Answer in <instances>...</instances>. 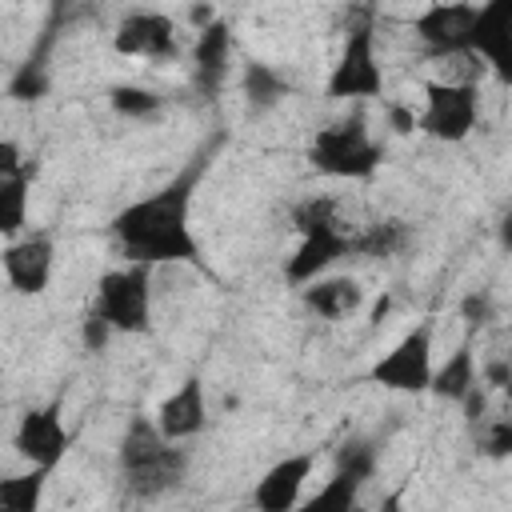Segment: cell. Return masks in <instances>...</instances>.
Instances as JSON below:
<instances>
[{
	"label": "cell",
	"instance_id": "7",
	"mask_svg": "<svg viewBox=\"0 0 512 512\" xmlns=\"http://www.w3.org/2000/svg\"><path fill=\"white\" fill-rule=\"evenodd\" d=\"M480 120V88L476 80H428L424 108L416 112V132L440 144H460L476 132Z\"/></svg>",
	"mask_w": 512,
	"mask_h": 512
},
{
	"label": "cell",
	"instance_id": "10",
	"mask_svg": "<svg viewBox=\"0 0 512 512\" xmlns=\"http://www.w3.org/2000/svg\"><path fill=\"white\" fill-rule=\"evenodd\" d=\"M0 268H4V280H8L12 292L44 296L48 284H52V272H56V240H52V232L36 228V232H24L20 240H8L4 252H0Z\"/></svg>",
	"mask_w": 512,
	"mask_h": 512
},
{
	"label": "cell",
	"instance_id": "18",
	"mask_svg": "<svg viewBox=\"0 0 512 512\" xmlns=\"http://www.w3.org/2000/svg\"><path fill=\"white\" fill-rule=\"evenodd\" d=\"M472 388H480V364H476V348H472V336H468L456 352H448L444 364H436V376H432L428 392L440 396V400L464 404Z\"/></svg>",
	"mask_w": 512,
	"mask_h": 512
},
{
	"label": "cell",
	"instance_id": "28",
	"mask_svg": "<svg viewBox=\"0 0 512 512\" xmlns=\"http://www.w3.org/2000/svg\"><path fill=\"white\" fill-rule=\"evenodd\" d=\"M460 316H464L468 332H480V328H488V324L496 320V300H492V292H488V288H476V292H468V296L460 300Z\"/></svg>",
	"mask_w": 512,
	"mask_h": 512
},
{
	"label": "cell",
	"instance_id": "21",
	"mask_svg": "<svg viewBox=\"0 0 512 512\" xmlns=\"http://www.w3.org/2000/svg\"><path fill=\"white\" fill-rule=\"evenodd\" d=\"M412 240V228L404 220H376V224H364L356 228V240H352V256H368V260H384V256H396L404 252Z\"/></svg>",
	"mask_w": 512,
	"mask_h": 512
},
{
	"label": "cell",
	"instance_id": "8",
	"mask_svg": "<svg viewBox=\"0 0 512 512\" xmlns=\"http://www.w3.org/2000/svg\"><path fill=\"white\" fill-rule=\"evenodd\" d=\"M380 92H384V68L376 56V28L352 24L324 80V96L328 100H376Z\"/></svg>",
	"mask_w": 512,
	"mask_h": 512
},
{
	"label": "cell",
	"instance_id": "3",
	"mask_svg": "<svg viewBox=\"0 0 512 512\" xmlns=\"http://www.w3.org/2000/svg\"><path fill=\"white\" fill-rule=\"evenodd\" d=\"M292 228H296V248L284 260V280L292 288H308L312 280L328 276L332 264H340L344 256H352V240L356 228H348L336 212V200L328 196H312L304 204L292 208Z\"/></svg>",
	"mask_w": 512,
	"mask_h": 512
},
{
	"label": "cell",
	"instance_id": "20",
	"mask_svg": "<svg viewBox=\"0 0 512 512\" xmlns=\"http://www.w3.org/2000/svg\"><path fill=\"white\" fill-rule=\"evenodd\" d=\"M360 488H364L360 476L336 468V472L320 484V492H312V496H304V500L296 504V512H356V508H360Z\"/></svg>",
	"mask_w": 512,
	"mask_h": 512
},
{
	"label": "cell",
	"instance_id": "4",
	"mask_svg": "<svg viewBox=\"0 0 512 512\" xmlns=\"http://www.w3.org/2000/svg\"><path fill=\"white\" fill-rule=\"evenodd\" d=\"M384 164L380 140L368 132L360 112L324 124L308 144V168L328 180H368Z\"/></svg>",
	"mask_w": 512,
	"mask_h": 512
},
{
	"label": "cell",
	"instance_id": "23",
	"mask_svg": "<svg viewBox=\"0 0 512 512\" xmlns=\"http://www.w3.org/2000/svg\"><path fill=\"white\" fill-rule=\"evenodd\" d=\"M48 476L44 468H28L20 476L0 480V512H40L44 492H48Z\"/></svg>",
	"mask_w": 512,
	"mask_h": 512
},
{
	"label": "cell",
	"instance_id": "9",
	"mask_svg": "<svg viewBox=\"0 0 512 512\" xmlns=\"http://www.w3.org/2000/svg\"><path fill=\"white\" fill-rule=\"evenodd\" d=\"M68 428H64V404L60 400H48V404H36L28 408L20 420H16V432H12V448L16 456L28 464V468H44L52 472L64 456H68Z\"/></svg>",
	"mask_w": 512,
	"mask_h": 512
},
{
	"label": "cell",
	"instance_id": "32",
	"mask_svg": "<svg viewBox=\"0 0 512 512\" xmlns=\"http://www.w3.org/2000/svg\"><path fill=\"white\" fill-rule=\"evenodd\" d=\"M496 244H500L504 252H512V208L496 220Z\"/></svg>",
	"mask_w": 512,
	"mask_h": 512
},
{
	"label": "cell",
	"instance_id": "15",
	"mask_svg": "<svg viewBox=\"0 0 512 512\" xmlns=\"http://www.w3.org/2000/svg\"><path fill=\"white\" fill-rule=\"evenodd\" d=\"M152 420L160 424V432L176 444L184 440H196L204 428H208V392H204V380L192 372L184 376L152 412Z\"/></svg>",
	"mask_w": 512,
	"mask_h": 512
},
{
	"label": "cell",
	"instance_id": "33",
	"mask_svg": "<svg viewBox=\"0 0 512 512\" xmlns=\"http://www.w3.org/2000/svg\"><path fill=\"white\" fill-rule=\"evenodd\" d=\"M504 396H508V400H512V380H508V388H504Z\"/></svg>",
	"mask_w": 512,
	"mask_h": 512
},
{
	"label": "cell",
	"instance_id": "26",
	"mask_svg": "<svg viewBox=\"0 0 512 512\" xmlns=\"http://www.w3.org/2000/svg\"><path fill=\"white\" fill-rule=\"evenodd\" d=\"M336 468H344V472H352V476L368 480V476L376 472V448H372L368 440L352 436V440H344V444H340V452H336Z\"/></svg>",
	"mask_w": 512,
	"mask_h": 512
},
{
	"label": "cell",
	"instance_id": "22",
	"mask_svg": "<svg viewBox=\"0 0 512 512\" xmlns=\"http://www.w3.org/2000/svg\"><path fill=\"white\" fill-rule=\"evenodd\" d=\"M28 180H32V172L0 176V236H4V244L20 240L28 232Z\"/></svg>",
	"mask_w": 512,
	"mask_h": 512
},
{
	"label": "cell",
	"instance_id": "29",
	"mask_svg": "<svg viewBox=\"0 0 512 512\" xmlns=\"http://www.w3.org/2000/svg\"><path fill=\"white\" fill-rule=\"evenodd\" d=\"M112 324L100 316V312H92L88 308V316L80 320V340H84V352H104L108 344H112Z\"/></svg>",
	"mask_w": 512,
	"mask_h": 512
},
{
	"label": "cell",
	"instance_id": "30",
	"mask_svg": "<svg viewBox=\"0 0 512 512\" xmlns=\"http://www.w3.org/2000/svg\"><path fill=\"white\" fill-rule=\"evenodd\" d=\"M20 172H28L20 144L16 140H0V176H20Z\"/></svg>",
	"mask_w": 512,
	"mask_h": 512
},
{
	"label": "cell",
	"instance_id": "11",
	"mask_svg": "<svg viewBox=\"0 0 512 512\" xmlns=\"http://www.w3.org/2000/svg\"><path fill=\"white\" fill-rule=\"evenodd\" d=\"M480 4H428L416 12L412 32L428 56H472Z\"/></svg>",
	"mask_w": 512,
	"mask_h": 512
},
{
	"label": "cell",
	"instance_id": "24",
	"mask_svg": "<svg viewBox=\"0 0 512 512\" xmlns=\"http://www.w3.org/2000/svg\"><path fill=\"white\" fill-rule=\"evenodd\" d=\"M108 104L124 120H148V116H156L164 108V96L152 92V88H140V84H112L108 88Z\"/></svg>",
	"mask_w": 512,
	"mask_h": 512
},
{
	"label": "cell",
	"instance_id": "27",
	"mask_svg": "<svg viewBox=\"0 0 512 512\" xmlns=\"http://www.w3.org/2000/svg\"><path fill=\"white\" fill-rule=\"evenodd\" d=\"M480 452L488 460H508L512 456V416H492L484 420V432L476 436Z\"/></svg>",
	"mask_w": 512,
	"mask_h": 512
},
{
	"label": "cell",
	"instance_id": "31",
	"mask_svg": "<svg viewBox=\"0 0 512 512\" xmlns=\"http://www.w3.org/2000/svg\"><path fill=\"white\" fill-rule=\"evenodd\" d=\"M388 120H392L396 132H416V112H408V108H400V104L388 108Z\"/></svg>",
	"mask_w": 512,
	"mask_h": 512
},
{
	"label": "cell",
	"instance_id": "6",
	"mask_svg": "<svg viewBox=\"0 0 512 512\" xmlns=\"http://www.w3.org/2000/svg\"><path fill=\"white\" fill-rule=\"evenodd\" d=\"M436 376V324L420 320L412 324L388 352H380V360L368 368V380L388 388V392H404V396H420L432 388Z\"/></svg>",
	"mask_w": 512,
	"mask_h": 512
},
{
	"label": "cell",
	"instance_id": "34",
	"mask_svg": "<svg viewBox=\"0 0 512 512\" xmlns=\"http://www.w3.org/2000/svg\"><path fill=\"white\" fill-rule=\"evenodd\" d=\"M508 340H512V324H508Z\"/></svg>",
	"mask_w": 512,
	"mask_h": 512
},
{
	"label": "cell",
	"instance_id": "2",
	"mask_svg": "<svg viewBox=\"0 0 512 512\" xmlns=\"http://www.w3.org/2000/svg\"><path fill=\"white\" fill-rule=\"evenodd\" d=\"M116 472L132 500H160L184 484L188 448L168 440L152 416L136 412L116 444Z\"/></svg>",
	"mask_w": 512,
	"mask_h": 512
},
{
	"label": "cell",
	"instance_id": "16",
	"mask_svg": "<svg viewBox=\"0 0 512 512\" xmlns=\"http://www.w3.org/2000/svg\"><path fill=\"white\" fill-rule=\"evenodd\" d=\"M232 28L224 20H216L212 28L196 32L192 40V84L204 92V96H216L228 80V68H232Z\"/></svg>",
	"mask_w": 512,
	"mask_h": 512
},
{
	"label": "cell",
	"instance_id": "5",
	"mask_svg": "<svg viewBox=\"0 0 512 512\" xmlns=\"http://www.w3.org/2000/svg\"><path fill=\"white\" fill-rule=\"evenodd\" d=\"M92 312H100L116 336L152 332V264H120L96 280Z\"/></svg>",
	"mask_w": 512,
	"mask_h": 512
},
{
	"label": "cell",
	"instance_id": "19",
	"mask_svg": "<svg viewBox=\"0 0 512 512\" xmlns=\"http://www.w3.org/2000/svg\"><path fill=\"white\" fill-rule=\"evenodd\" d=\"M240 88H244V100H248V108H252L256 116H260V112H272L276 104H284V100L292 96V84L284 80V72H276V68L264 64V60L244 64Z\"/></svg>",
	"mask_w": 512,
	"mask_h": 512
},
{
	"label": "cell",
	"instance_id": "25",
	"mask_svg": "<svg viewBox=\"0 0 512 512\" xmlns=\"http://www.w3.org/2000/svg\"><path fill=\"white\" fill-rule=\"evenodd\" d=\"M44 92H48V72H44L40 60H24L16 68V76L8 80V96L12 100H40Z\"/></svg>",
	"mask_w": 512,
	"mask_h": 512
},
{
	"label": "cell",
	"instance_id": "14",
	"mask_svg": "<svg viewBox=\"0 0 512 512\" xmlns=\"http://www.w3.org/2000/svg\"><path fill=\"white\" fill-rule=\"evenodd\" d=\"M472 56H480L484 68L504 88H512V0L480 4L476 32H472Z\"/></svg>",
	"mask_w": 512,
	"mask_h": 512
},
{
	"label": "cell",
	"instance_id": "1",
	"mask_svg": "<svg viewBox=\"0 0 512 512\" xmlns=\"http://www.w3.org/2000/svg\"><path fill=\"white\" fill-rule=\"evenodd\" d=\"M204 176V160L176 172L168 184L124 204L108 220V236L124 264H196L200 240L192 232V200Z\"/></svg>",
	"mask_w": 512,
	"mask_h": 512
},
{
	"label": "cell",
	"instance_id": "17",
	"mask_svg": "<svg viewBox=\"0 0 512 512\" xmlns=\"http://www.w3.org/2000/svg\"><path fill=\"white\" fill-rule=\"evenodd\" d=\"M300 304L312 316H320L328 324H340V320H348L364 308V288H360L356 276H320L308 288H300Z\"/></svg>",
	"mask_w": 512,
	"mask_h": 512
},
{
	"label": "cell",
	"instance_id": "13",
	"mask_svg": "<svg viewBox=\"0 0 512 512\" xmlns=\"http://www.w3.org/2000/svg\"><path fill=\"white\" fill-rule=\"evenodd\" d=\"M312 472H316V452H288V456H280L256 480V488H252L256 512H296Z\"/></svg>",
	"mask_w": 512,
	"mask_h": 512
},
{
	"label": "cell",
	"instance_id": "12",
	"mask_svg": "<svg viewBox=\"0 0 512 512\" xmlns=\"http://www.w3.org/2000/svg\"><path fill=\"white\" fill-rule=\"evenodd\" d=\"M112 52L128 60H172L176 56V20L164 12L136 8L112 32Z\"/></svg>",
	"mask_w": 512,
	"mask_h": 512
}]
</instances>
